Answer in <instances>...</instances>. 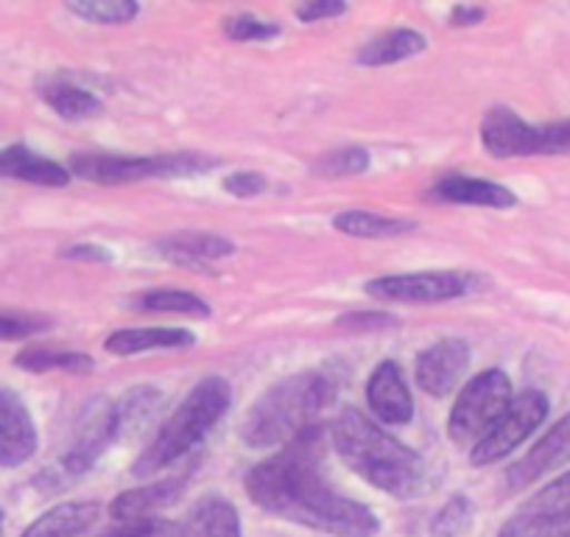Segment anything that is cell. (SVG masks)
I'll use <instances>...</instances> for the list:
<instances>
[{"label": "cell", "mask_w": 570, "mask_h": 537, "mask_svg": "<svg viewBox=\"0 0 570 537\" xmlns=\"http://www.w3.org/2000/svg\"><path fill=\"white\" fill-rule=\"evenodd\" d=\"M425 48V37L411 29H394L381 35L377 40L366 42L358 51V65L364 68H381V65H394L400 59H409Z\"/></svg>", "instance_id": "obj_23"}, {"label": "cell", "mask_w": 570, "mask_h": 537, "mask_svg": "<svg viewBox=\"0 0 570 537\" xmlns=\"http://www.w3.org/2000/svg\"><path fill=\"white\" fill-rule=\"evenodd\" d=\"M14 364L20 370L29 372H51V370H65V372H92V359L87 353H70V350H48V348H31L14 359Z\"/></svg>", "instance_id": "obj_26"}, {"label": "cell", "mask_w": 570, "mask_h": 537, "mask_svg": "<svg viewBox=\"0 0 570 537\" xmlns=\"http://www.w3.org/2000/svg\"><path fill=\"white\" fill-rule=\"evenodd\" d=\"M347 12L342 0H311L305 7L297 9V18L303 23H316V20H325V18H338V14Z\"/></svg>", "instance_id": "obj_37"}, {"label": "cell", "mask_w": 570, "mask_h": 537, "mask_svg": "<svg viewBox=\"0 0 570 537\" xmlns=\"http://www.w3.org/2000/svg\"><path fill=\"white\" fill-rule=\"evenodd\" d=\"M98 515H101V504L96 501L59 504L40 515L20 537H79L96 524Z\"/></svg>", "instance_id": "obj_19"}, {"label": "cell", "mask_w": 570, "mask_h": 537, "mask_svg": "<svg viewBox=\"0 0 570 537\" xmlns=\"http://www.w3.org/2000/svg\"><path fill=\"white\" fill-rule=\"evenodd\" d=\"M213 166H216V160L205 155H76L70 160V172L76 177L96 185H126L140 183V179L188 177V174L210 172Z\"/></svg>", "instance_id": "obj_5"}, {"label": "cell", "mask_w": 570, "mask_h": 537, "mask_svg": "<svg viewBox=\"0 0 570 537\" xmlns=\"http://www.w3.org/2000/svg\"><path fill=\"white\" fill-rule=\"evenodd\" d=\"M366 400H370L375 418L386 426H405L414 418V400H411L403 372L394 361H383L372 372L370 383H366Z\"/></svg>", "instance_id": "obj_14"}, {"label": "cell", "mask_w": 570, "mask_h": 537, "mask_svg": "<svg viewBox=\"0 0 570 537\" xmlns=\"http://www.w3.org/2000/svg\"><path fill=\"white\" fill-rule=\"evenodd\" d=\"M336 378L322 370L283 378L266 394H261L255 407L249 409L244 426H240V440L255 451L288 446L303 431L316 426V418L336 398Z\"/></svg>", "instance_id": "obj_3"}, {"label": "cell", "mask_w": 570, "mask_h": 537, "mask_svg": "<svg viewBox=\"0 0 570 537\" xmlns=\"http://www.w3.org/2000/svg\"><path fill=\"white\" fill-rule=\"evenodd\" d=\"M224 31L235 42H268L279 35V26L255 18V14H235V18L224 20Z\"/></svg>", "instance_id": "obj_30"}, {"label": "cell", "mask_w": 570, "mask_h": 537, "mask_svg": "<svg viewBox=\"0 0 570 537\" xmlns=\"http://www.w3.org/2000/svg\"><path fill=\"white\" fill-rule=\"evenodd\" d=\"M562 465H570V414H564L557 426H551L548 435L509 468L507 485L512 490H523L551 470H559Z\"/></svg>", "instance_id": "obj_11"}, {"label": "cell", "mask_w": 570, "mask_h": 537, "mask_svg": "<svg viewBox=\"0 0 570 537\" xmlns=\"http://www.w3.org/2000/svg\"><path fill=\"white\" fill-rule=\"evenodd\" d=\"M338 325L350 328V331H372V328L394 325V320H389V316H383V314H366V311H361V314L342 316V320H338Z\"/></svg>", "instance_id": "obj_38"}, {"label": "cell", "mask_w": 570, "mask_h": 537, "mask_svg": "<svg viewBox=\"0 0 570 537\" xmlns=\"http://www.w3.org/2000/svg\"><path fill=\"white\" fill-rule=\"evenodd\" d=\"M484 20V9H475V7H456L451 12V23L453 26H475Z\"/></svg>", "instance_id": "obj_40"}, {"label": "cell", "mask_w": 570, "mask_h": 537, "mask_svg": "<svg viewBox=\"0 0 570 537\" xmlns=\"http://www.w3.org/2000/svg\"><path fill=\"white\" fill-rule=\"evenodd\" d=\"M333 227L344 235H353V238H394V235L411 233L416 224L403 222V218L377 216V213L344 211L333 218Z\"/></svg>", "instance_id": "obj_24"}, {"label": "cell", "mask_w": 570, "mask_h": 537, "mask_svg": "<svg viewBox=\"0 0 570 537\" xmlns=\"http://www.w3.org/2000/svg\"><path fill=\"white\" fill-rule=\"evenodd\" d=\"M0 529H3V512H0Z\"/></svg>", "instance_id": "obj_41"}, {"label": "cell", "mask_w": 570, "mask_h": 537, "mask_svg": "<svg viewBox=\"0 0 570 537\" xmlns=\"http://www.w3.org/2000/svg\"><path fill=\"white\" fill-rule=\"evenodd\" d=\"M196 336L185 328H126L107 336L104 350L112 355H137L146 350L163 348H190Z\"/></svg>", "instance_id": "obj_20"}, {"label": "cell", "mask_w": 570, "mask_h": 537, "mask_svg": "<svg viewBox=\"0 0 570 537\" xmlns=\"http://www.w3.org/2000/svg\"><path fill=\"white\" fill-rule=\"evenodd\" d=\"M537 155H570V118L537 126Z\"/></svg>", "instance_id": "obj_34"}, {"label": "cell", "mask_w": 570, "mask_h": 537, "mask_svg": "<svg viewBox=\"0 0 570 537\" xmlns=\"http://www.w3.org/2000/svg\"><path fill=\"white\" fill-rule=\"evenodd\" d=\"M51 328V320L37 314H0V342H14V339L35 336Z\"/></svg>", "instance_id": "obj_33"}, {"label": "cell", "mask_w": 570, "mask_h": 537, "mask_svg": "<svg viewBox=\"0 0 570 537\" xmlns=\"http://www.w3.org/2000/svg\"><path fill=\"white\" fill-rule=\"evenodd\" d=\"M188 485V473L171 476V479L155 481L149 487H140V490H126L109 504V515L115 520H140L151 518L155 512H160L163 507L174 504L179 498V492Z\"/></svg>", "instance_id": "obj_16"}, {"label": "cell", "mask_w": 570, "mask_h": 537, "mask_svg": "<svg viewBox=\"0 0 570 537\" xmlns=\"http://www.w3.org/2000/svg\"><path fill=\"white\" fill-rule=\"evenodd\" d=\"M68 12L87 20V23L120 26L135 20L140 9L131 0H85V3H68Z\"/></svg>", "instance_id": "obj_28"}, {"label": "cell", "mask_w": 570, "mask_h": 537, "mask_svg": "<svg viewBox=\"0 0 570 537\" xmlns=\"http://www.w3.org/2000/svg\"><path fill=\"white\" fill-rule=\"evenodd\" d=\"M470 520H473V504H470V498L456 496L440 509L431 531H434V537H459L468 529Z\"/></svg>", "instance_id": "obj_29"}, {"label": "cell", "mask_w": 570, "mask_h": 537, "mask_svg": "<svg viewBox=\"0 0 570 537\" xmlns=\"http://www.w3.org/2000/svg\"><path fill=\"white\" fill-rule=\"evenodd\" d=\"M498 537H570V520L568 524H551V520L529 518L523 512H514V518H509L503 524Z\"/></svg>", "instance_id": "obj_31"}, {"label": "cell", "mask_w": 570, "mask_h": 537, "mask_svg": "<svg viewBox=\"0 0 570 537\" xmlns=\"http://www.w3.org/2000/svg\"><path fill=\"white\" fill-rule=\"evenodd\" d=\"M37 92H40V98L53 109V113H59L68 120L96 118V115H101L104 109L101 101H98L90 90H81L79 85H73V81L68 79H59V76H53V79H42L40 90Z\"/></svg>", "instance_id": "obj_21"}, {"label": "cell", "mask_w": 570, "mask_h": 537, "mask_svg": "<svg viewBox=\"0 0 570 537\" xmlns=\"http://www.w3.org/2000/svg\"><path fill=\"white\" fill-rule=\"evenodd\" d=\"M177 537H244L240 518L227 498L205 496L190 507L183 524L177 526Z\"/></svg>", "instance_id": "obj_18"}, {"label": "cell", "mask_w": 570, "mask_h": 537, "mask_svg": "<svg viewBox=\"0 0 570 537\" xmlns=\"http://www.w3.org/2000/svg\"><path fill=\"white\" fill-rule=\"evenodd\" d=\"M509 403H512V381H509L507 372H481L462 389L459 400L453 403L451 420H448V435H451L456 446L473 451L490 435L492 426L501 420Z\"/></svg>", "instance_id": "obj_6"}, {"label": "cell", "mask_w": 570, "mask_h": 537, "mask_svg": "<svg viewBox=\"0 0 570 537\" xmlns=\"http://www.w3.org/2000/svg\"><path fill=\"white\" fill-rule=\"evenodd\" d=\"M548 418V398L537 389H523L507 407L490 435L470 451L473 465H495L514 451L520 442L529 440Z\"/></svg>", "instance_id": "obj_7"}, {"label": "cell", "mask_w": 570, "mask_h": 537, "mask_svg": "<svg viewBox=\"0 0 570 537\" xmlns=\"http://www.w3.org/2000/svg\"><path fill=\"white\" fill-rule=\"evenodd\" d=\"M157 250L171 261L196 266L199 261H213V257H229L235 252L233 241L210 233H177L171 238L160 241Z\"/></svg>", "instance_id": "obj_22"}, {"label": "cell", "mask_w": 570, "mask_h": 537, "mask_svg": "<svg viewBox=\"0 0 570 537\" xmlns=\"http://www.w3.org/2000/svg\"><path fill=\"white\" fill-rule=\"evenodd\" d=\"M481 286L470 272H420V275H389L366 283V292L389 303H448L473 294Z\"/></svg>", "instance_id": "obj_8"}, {"label": "cell", "mask_w": 570, "mask_h": 537, "mask_svg": "<svg viewBox=\"0 0 570 537\" xmlns=\"http://www.w3.org/2000/svg\"><path fill=\"white\" fill-rule=\"evenodd\" d=\"M331 440L342 462L392 498L409 501L428 490L425 459L372 423L358 409H344L336 418Z\"/></svg>", "instance_id": "obj_2"}, {"label": "cell", "mask_w": 570, "mask_h": 537, "mask_svg": "<svg viewBox=\"0 0 570 537\" xmlns=\"http://www.w3.org/2000/svg\"><path fill=\"white\" fill-rule=\"evenodd\" d=\"M0 177L20 179V183L42 185V188H65L70 183V172L26 146L0 149Z\"/></svg>", "instance_id": "obj_17"}, {"label": "cell", "mask_w": 570, "mask_h": 537, "mask_svg": "<svg viewBox=\"0 0 570 537\" xmlns=\"http://www.w3.org/2000/svg\"><path fill=\"white\" fill-rule=\"evenodd\" d=\"M37 451V431L18 394L0 389V470L29 462Z\"/></svg>", "instance_id": "obj_13"}, {"label": "cell", "mask_w": 570, "mask_h": 537, "mask_svg": "<svg viewBox=\"0 0 570 537\" xmlns=\"http://www.w3.org/2000/svg\"><path fill=\"white\" fill-rule=\"evenodd\" d=\"M229 400H233V389L224 378L210 375L196 383L188 398L179 403L177 412L163 423V429L157 431L149 448L135 459L131 473L137 479H149L157 470H166L168 465L188 457L210 435L213 426L227 414Z\"/></svg>", "instance_id": "obj_4"}, {"label": "cell", "mask_w": 570, "mask_h": 537, "mask_svg": "<svg viewBox=\"0 0 570 537\" xmlns=\"http://www.w3.org/2000/svg\"><path fill=\"white\" fill-rule=\"evenodd\" d=\"M104 537H177V526L166 518H140L126 520L124 526H118V529Z\"/></svg>", "instance_id": "obj_35"}, {"label": "cell", "mask_w": 570, "mask_h": 537, "mask_svg": "<svg viewBox=\"0 0 570 537\" xmlns=\"http://www.w3.org/2000/svg\"><path fill=\"white\" fill-rule=\"evenodd\" d=\"M115 437H120L115 403H109V400H96V403L85 412V420L79 423L73 442H70L68 453L62 457V473H87V470L101 459V453L112 446Z\"/></svg>", "instance_id": "obj_9"}, {"label": "cell", "mask_w": 570, "mask_h": 537, "mask_svg": "<svg viewBox=\"0 0 570 537\" xmlns=\"http://www.w3.org/2000/svg\"><path fill=\"white\" fill-rule=\"evenodd\" d=\"M65 257L70 261H90V263H109V252L98 244H70L62 250Z\"/></svg>", "instance_id": "obj_39"}, {"label": "cell", "mask_w": 570, "mask_h": 537, "mask_svg": "<svg viewBox=\"0 0 570 537\" xmlns=\"http://www.w3.org/2000/svg\"><path fill=\"white\" fill-rule=\"evenodd\" d=\"M327 440L320 423L292 440L274 457L246 473V492L252 504L277 518L311 526L333 537H372L377 535L375 512L364 504L344 498L325 479Z\"/></svg>", "instance_id": "obj_1"}, {"label": "cell", "mask_w": 570, "mask_h": 537, "mask_svg": "<svg viewBox=\"0 0 570 537\" xmlns=\"http://www.w3.org/2000/svg\"><path fill=\"white\" fill-rule=\"evenodd\" d=\"M518 512L529 515V518L551 520V524H568L570 520V470L557 476L551 485L542 487L540 492L529 498Z\"/></svg>", "instance_id": "obj_25"}, {"label": "cell", "mask_w": 570, "mask_h": 537, "mask_svg": "<svg viewBox=\"0 0 570 537\" xmlns=\"http://www.w3.org/2000/svg\"><path fill=\"white\" fill-rule=\"evenodd\" d=\"M224 191L233 196H240V199H249V196H257L266 191V177L257 172L229 174V177L224 179Z\"/></svg>", "instance_id": "obj_36"}, {"label": "cell", "mask_w": 570, "mask_h": 537, "mask_svg": "<svg viewBox=\"0 0 570 537\" xmlns=\"http://www.w3.org/2000/svg\"><path fill=\"white\" fill-rule=\"evenodd\" d=\"M481 144L498 160L537 155V126L509 107H492L481 120Z\"/></svg>", "instance_id": "obj_12"}, {"label": "cell", "mask_w": 570, "mask_h": 537, "mask_svg": "<svg viewBox=\"0 0 570 537\" xmlns=\"http://www.w3.org/2000/svg\"><path fill=\"white\" fill-rule=\"evenodd\" d=\"M428 196L434 202H448V205L495 207V211L518 205V196L512 191L479 177H442L434 188L428 191Z\"/></svg>", "instance_id": "obj_15"}, {"label": "cell", "mask_w": 570, "mask_h": 537, "mask_svg": "<svg viewBox=\"0 0 570 537\" xmlns=\"http://www.w3.org/2000/svg\"><path fill=\"white\" fill-rule=\"evenodd\" d=\"M370 168V155L364 149H342L322 157L316 172L325 177H350V174H364Z\"/></svg>", "instance_id": "obj_32"}, {"label": "cell", "mask_w": 570, "mask_h": 537, "mask_svg": "<svg viewBox=\"0 0 570 537\" xmlns=\"http://www.w3.org/2000/svg\"><path fill=\"white\" fill-rule=\"evenodd\" d=\"M137 309L142 311H160V314H188V316H210V305L199 300L190 292H179V289H157V292H146L137 300Z\"/></svg>", "instance_id": "obj_27"}, {"label": "cell", "mask_w": 570, "mask_h": 537, "mask_svg": "<svg viewBox=\"0 0 570 537\" xmlns=\"http://www.w3.org/2000/svg\"><path fill=\"white\" fill-rule=\"evenodd\" d=\"M470 364V348L462 339H442L416 359V383L431 398H445L459 387Z\"/></svg>", "instance_id": "obj_10"}]
</instances>
